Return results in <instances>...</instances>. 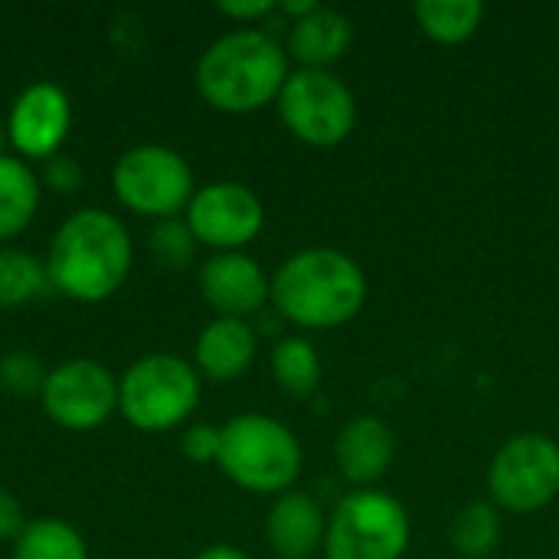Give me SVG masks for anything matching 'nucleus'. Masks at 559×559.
<instances>
[{
  "mask_svg": "<svg viewBox=\"0 0 559 559\" xmlns=\"http://www.w3.org/2000/svg\"><path fill=\"white\" fill-rule=\"evenodd\" d=\"M367 275L360 262L331 246H311L288 255L272 278L278 314L308 331H331L360 314Z\"/></svg>",
  "mask_w": 559,
  "mask_h": 559,
  "instance_id": "1",
  "label": "nucleus"
},
{
  "mask_svg": "<svg viewBox=\"0 0 559 559\" xmlns=\"http://www.w3.org/2000/svg\"><path fill=\"white\" fill-rule=\"evenodd\" d=\"M128 272L131 236L118 216L79 210L56 229L46 275L59 295L75 301H102L124 285Z\"/></svg>",
  "mask_w": 559,
  "mask_h": 559,
  "instance_id": "2",
  "label": "nucleus"
},
{
  "mask_svg": "<svg viewBox=\"0 0 559 559\" xmlns=\"http://www.w3.org/2000/svg\"><path fill=\"white\" fill-rule=\"evenodd\" d=\"M288 79V49L265 29H233L197 62V88L216 111L249 115L272 102Z\"/></svg>",
  "mask_w": 559,
  "mask_h": 559,
  "instance_id": "3",
  "label": "nucleus"
},
{
  "mask_svg": "<svg viewBox=\"0 0 559 559\" xmlns=\"http://www.w3.org/2000/svg\"><path fill=\"white\" fill-rule=\"evenodd\" d=\"M216 465L229 481L255 495H285L301 475L305 452L288 426L262 413L233 416L219 429Z\"/></svg>",
  "mask_w": 559,
  "mask_h": 559,
  "instance_id": "4",
  "label": "nucleus"
},
{
  "mask_svg": "<svg viewBox=\"0 0 559 559\" xmlns=\"http://www.w3.org/2000/svg\"><path fill=\"white\" fill-rule=\"evenodd\" d=\"M200 403V373L174 354H147L118 383V406L141 432L180 426Z\"/></svg>",
  "mask_w": 559,
  "mask_h": 559,
  "instance_id": "5",
  "label": "nucleus"
},
{
  "mask_svg": "<svg viewBox=\"0 0 559 559\" xmlns=\"http://www.w3.org/2000/svg\"><path fill=\"white\" fill-rule=\"evenodd\" d=\"M413 524L406 508L377 488L347 495L328 518V559H403L409 550Z\"/></svg>",
  "mask_w": 559,
  "mask_h": 559,
  "instance_id": "6",
  "label": "nucleus"
},
{
  "mask_svg": "<svg viewBox=\"0 0 559 559\" xmlns=\"http://www.w3.org/2000/svg\"><path fill=\"white\" fill-rule=\"evenodd\" d=\"M282 124L311 147H337L354 134L357 98L331 69H295L278 92Z\"/></svg>",
  "mask_w": 559,
  "mask_h": 559,
  "instance_id": "7",
  "label": "nucleus"
},
{
  "mask_svg": "<svg viewBox=\"0 0 559 559\" xmlns=\"http://www.w3.org/2000/svg\"><path fill=\"white\" fill-rule=\"evenodd\" d=\"M488 495L498 511L534 514L559 498V442L544 432L508 439L488 468Z\"/></svg>",
  "mask_w": 559,
  "mask_h": 559,
  "instance_id": "8",
  "label": "nucleus"
},
{
  "mask_svg": "<svg viewBox=\"0 0 559 559\" xmlns=\"http://www.w3.org/2000/svg\"><path fill=\"white\" fill-rule=\"evenodd\" d=\"M115 197L138 216L177 219L193 200V170L174 151L160 144H141L118 157L111 170Z\"/></svg>",
  "mask_w": 559,
  "mask_h": 559,
  "instance_id": "9",
  "label": "nucleus"
},
{
  "mask_svg": "<svg viewBox=\"0 0 559 559\" xmlns=\"http://www.w3.org/2000/svg\"><path fill=\"white\" fill-rule=\"evenodd\" d=\"M43 409L46 416L72 432H85L102 426L118 406V383L115 377L95 360H66L46 373L43 383Z\"/></svg>",
  "mask_w": 559,
  "mask_h": 559,
  "instance_id": "10",
  "label": "nucleus"
},
{
  "mask_svg": "<svg viewBox=\"0 0 559 559\" xmlns=\"http://www.w3.org/2000/svg\"><path fill=\"white\" fill-rule=\"evenodd\" d=\"M187 226L197 242L213 246L219 252H236L262 233L265 210L249 187L219 180L193 193L187 206Z\"/></svg>",
  "mask_w": 559,
  "mask_h": 559,
  "instance_id": "11",
  "label": "nucleus"
},
{
  "mask_svg": "<svg viewBox=\"0 0 559 559\" xmlns=\"http://www.w3.org/2000/svg\"><path fill=\"white\" fill-rule=\"evenodd\" d=\"M69 124H72L69 95L59 85L36 82L16 95V102L10 108L7 131H10V144L23 157L49 160V157H56L59 144L66 141Z\"/></svg>",
  "mask_w": 559,
  "mask_h": 559,
  "instance_id": "12",
  "label": "nucleus"
},
{
  "mask_svg": "<svg viewBox=\"0 0 559 559\" xmlns=\"http://www.w3.org/2000/svg\"><path fill=\"white\" fill-rule=\"evenodd\" d=\"M200 292L219 318H242L265 308L272 298V282L252 255L219 252L200 269Z\"/></svg>",
  "mask_w": 559,
  "mask_h": 559,
  "instance_id": "13",
  "label": "nucleus"
},
{
  "mask_svg": "<svg viewBox=\"0 0 559 559\" xmlns=\"http://www.w3.org/2000/svg\"><path fill=\"white\" fill-rule=\"evenodd\" d=\"M334 455H337L341 475L350 485L370 488V485H377L390 472V465L396 459V436H393V429L383 419L357 416V419H350L337 432Z\"/></svg>",
  "mask_w": 559,
  "mask_h": 559,
  "instance_id": "14",
  "label": "nucleus"
},
{
  "mask_svg": "<svg viewBox=\"0 0 559 559\" xmlns=\"http://www.w3.org/2000/svg\"><path fill=\"white\" fill-rule=\"evenodd\" d=\"M324 508L305 491H285L265 518V537L282 559H311L324 547Z\"/></svg>",
  "mask_w": 559,
  "mask_h": 559,
  "instance_id": "15",
  "label": "nucleus"
},
{
  "mask_svg": "<svg viewBox=\"0 0 559 559\" xmlns=\"http://www.w3.org/2000/svg\"><path fill=\"white\" fill-rule=\"evenodd\" d=\"M259 337L242 318H216L197 337V367L210 380H236L255 360Z\"/></svg>",
  "mask_w": 559,
  "mask_h": 559,
  "instance_id": "16",
  "label": "nucleus"
},
{
  "mask_svg": "<svg viewBox=\"0 0 559 559\" xmlns=\"http://www.w3.org/2000/svg\"><path fill=\"white\" fill-rule=\"evenodd\" d=\"M354 43V23L347 13L318 7L308 16L295 20L288 29V56L301 62V69H328L337 62Z\"/></svg>",
  "mask_w": 559,
  "mask_h": 559,
  "instance_id": "17",
  "label": "nucleus"
},
{
  "mask_svg": "<svg viewBox=\"0 0 559 559\" xmlns=\"http://www.w3.org/2000/svg\"><path fill=\"white\" fill-rule=\"evenodd\" d=\"M39 206L36 174L20 160L0 154V242L20 236Z\"/></svg>",
  "mask_w": 559,
  "mask_h": 559,
  "instance_id": "18",
  "label": "nucleus"
},
{
  "mask_svg": "<svg viewBox=\"0 0 559 559\" xmlns=\"http://www.w3.org/2000/svg\"><path fill=\"white\" fill-rule=\"evenodd\" d=\"M413 13L419 29L442 46H459L472 39L485 23L481 0H419Z\"/></svg>",
  "mask_w": 559,
  "mask_h": 559,
  "instance_id": "19",
  "label": "nucleus"
},
{
  "mask_svg": "<svg viewBox=\"0 0 559 559\" xmlns=\"http://www.w3.org/2000/svg\"><path fill=\"white\" fill-rule=\"evenodd\" d=\"M272 373L275 383L288 396H311L321 386V357L311 341L305 337H282L272 350Z\"/></svg>",
  "mask_w": 559,
  "mask_h": 559,
  "instance_id": "20",
  "label": "nucleus"
},
{
  "mask_svg": "<svg viewBox=\"0 0 559 559\" xmlns=\"http://www.w3.org/2000/svg\"><path fill=\"white\" fill-rule=\"evenodd\" d=\"M449 540L465 559L491 557L501 544V511L491 501L465 504L452 521Z\"/></svg>",
  "mask_w": 559,
  "mask_h": 559,
  "instance_id": "21",
  "label": "nucleus"
},
{
  "mask_svg": "<svg viewBox=\"0 0 559 559\" xmlns=\"http://www.w3.org/2000/svg\"><path fill=\"white\" fill-rule=\"evenodd\" d=\"M13 559H88L82 537L56 518H39L16 537Z\"/></svg>",
  "mask_w": 559,
  "mask_h": 559,
  "instance_id": "22",
  "label": "nucleus"
},
{
  "mask_svg": "<svg viewBox=\"0 0 559 559\" xmlns=\"http://www.w3.org/2000/svg\"><path fill=\"white\" fill-rule=\"evenodd\" d=\"M49 288L46 265L23 249H0V308H16Z\"/></svg>",
  "mask_w": 559,
  "mask_h": 559,
  "instance_id": "23",
  "label": "nucleus"
},
{
  "mask_svg": "<svg viewBox=\"0 0 559 559\" xmlns=\"http://www.w3.org/2000/svg\"><path fill=\"white\" fill-rule=\"evenodd\" d=\"M151 252L167 269H183L197 255V239L187 226V219H160V226L151 233Z\"/></svg>",
  "mask_w": 559,
  "mask_h": 559,
  "instance_id": "24",
  "label": "nucleus"
},
{
  "mask_svg": "<svg viewBox=\"0 0 559 559\" xmlns=\"http://www.w3.org/2000/svg\"><path fill=\"white\" fill-rule=\"evenodd\" d=\"M0 383L10 390V393H43V383H46V373L39 370V360L29 357V354H7L0 360Z\"/></svg>",
  "mask_w": 559,
  "mask_h": 559,
  "instance_id": "25",
  "label": "nucleus"
},
{
  "mask_svg": "<svg viewBox=\"0 0 559 559\" xmlns=\"http://www.w3.org/2000/svg\"><path fill=\"white\" fill-rule=\"evenodd\" d=\"M180 449L190 462H216L219 459V429L216 426H206V423H197L183 432L180 439Z\"/></svg>",
  "mask_w": 559,
  "mask_h": 559,
  "instance_id": "26",
  "label": "nucleus"
},
{
  "mask_svg": "<svg viewBox=\"0 0 559 559\" xmlns=\"http://www.w3.org/2000/svg\"><path fill=\"white\" fill-rule=\"evenodd\" d=\"M46 180L49 187L69 193V190H79L82 187V167L72 160V157H49L46 164Z\"/></svg>",
  "mask_w": 559,
  "mask_h": 559,
  "instance_id": "27",
  "label": "nucleus"
},
{
  "mask_svg": "<svg viewBox=\"0 0 559 559\" xmlns=\"http://www.w3.org/2000/svg\"><path fill=\"white\" fill-rule=\"evenodd\" d=\"M278 10V3L272 0H223L219 3V13L233 16V20H242V23H252V20H262V16H272Z\"/></svg>",
  "mask_w": 559,
  "mask_h": 559,
  "instance_id": "28",
  "label": "nucleus"
},
{
  "mask_svg": "<svg viewBox=\"0 0 559 559\" xmlns=\"http://www.w3.org/2000/svg\"><path fill=\"white\" fill-rule=\"evenodd\" d=\"M20 534H23V508L7 488H0V540L20 537Z\"/></svg>",
  "mask_w": 559,
  "mask_h": 559,
  "instance_id": "29",
  "label": "nucleus"
},
{
  "mask_svg": "<svg viewBox=\"0 0 559 559\" xmlns=\"http://www.w3.org/2000/svg\"><path fill=\"white\" fill-rule=\"evenodd\" d=\"M321 3H314V0H285V3H278V10L285 13V16H292V23L295 20H301V16H308L311 10H318Z\"/></svg>",
  "mask_w": 559,
  "mask_h": 559,
  "instance_id": "30",
  "label": "nucleus"
},
{
  "mask_svg": "<svg viewBox=\"0 0 559 559\" xmlns=\"http://www.w3.org/2000/svg\"><path fill=\"white\" fill-rule=\"evenodd\" d=\"M197 559H249L242 550H236V547H229V544H216V547H206L203 554Z\"/></svg>",
  "mask_w": 559,
  "mask_h": 559,
  "instance_id": "31",
  "label": "nucleus"
},
{
  "mask_svg": "<svg viewBox=\"0 0 559 559\" xmlns=\"http://www.w3.org/2000/svg\"><path fill=\"white\" fill-rule=\"evenodd\" d=\"M0 141H3V134H0Z\"/></svg>",
  "mask_w": 559,
  "mask_h": 559,
  "instance_id": "32",
  "label": "nucleus"
}]
</instances>
